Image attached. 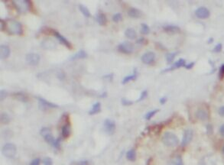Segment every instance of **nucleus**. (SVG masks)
I'll use <instances>...</instances> for the list:
<instances>
[{"mask_svg":"<svg viewBox=\"0 0 224 165\" xmlns=\"http://www.w3.org/2000/svg\"><path fill=\"white\" fill-rule=\"evenodd\" d=\"M141 60H142V63H145V64H151L152 63H154L155 60V54L152 52V51H149V52L145 53L142 56Z\"/></svg>","mask_w":224,"mask_h":165,"instance_id":"obj_11","label":"nucleus"},{"mask_svg":"<svg viewBox=\"0 0 224 165\" xmlns=\"http://www.w3.org/2000/svg\"><path fill=\"white\" fill-rule=\"evenodd\" d=\"M118 51L123 54H131L134 51L133 44L129 41H124L118 46Z\"/></svg>","mask_w":224,"mask_h":165,"instance_id":"obj_6","label":"nucleus"},{"mask_svg":"<svg viewBox=\"0 0 224 165\" xmlns=\"http://www.w3.org/2000/svg\"><path fill=\"white\" fill-rule=\"evenodd\" d=\"M125 36L130 40H134L137 37V33L133 28H128L125 30Z\"/></svg>","mask_w":224,"mask_h":165,"instance_id":"obj_23","label":"nucleus"},{"mask_svg":"<svg viewBox=\"0 0 224 165\" xmlns=\"http://www.w3.org/2000/svg\"><path fill=\"white\" fill-rule=\"evenodd\" d=\"M40 134H41V136H42L43 138H44L45 136H47V135H50V134H51V128H48V127H44V128H42L41 129Z\"/></svg>","mask_w":224,"mask_h":165,"instance_id":"obj_32","label":"nucleus"},{"mask_svg":"<svg viewBox=\"0 0 224 165\" xmlns=\"http://www.w3.org/2000/svg\"><path fill=\"white\" fill-rule=\"evenodd\" d=\"M61 135H62V136H63V138H68L69 136H70V125H68V124H66V125H64L62 126Z\"/></svg>","mask_w":224,"mask_h":165,"instance_id":"obj_24","label":"nucleus"},{"mask_svg":"<svg viewBox=\"0 0 224 165\" xmlns=\"http://www.w3.org/2000/svg\"><path fill=\"white\" fill-rule=\"evenodd\" d=\"M186 66V62L185 60H184L183 58H180L178 61L174 63L170 68L165 69V70H162V72H169V71H172L174 70H176V69H178L180 68H182V67H185Z\"/></svg>","mask_w":224,"mask_h":165,"instance_id":"obj_12","label":"nucleus"},{"mask_svg":"<svg viewBox=\"0 0 224 165\" xmlns=\"http://www.w3.org/2000/svg\"><path fill=\"white\" fill-rule=\"evenodd\" d=\"M222 151H223V154H224V145H223V148H222Z\"/></svg>","mask_w":224,"mask_h":165,"instance_id":"obj_53","label":"nucleus"},{"mask_svg":"<svg viewBox=\"0 0 224 165\" xmlns=\"http://www.w3.org/2000/svg\"><path fill=\"white\" fill-rule=\"evenodd\" d=\"M52 146L54 148L59 149L60 146H61V138H57L56 140H55L54 143Z\"/></svg>","mask_w":224,"mask_h":165,"instance_id":"obj_38","label":"nucleus"},{"mask_svg":"<svg viewBox=\"0 0 224 165\" xmlns=\"http://www.w3.org/2000/svg\"><path fill=\"white\" fill-rule=\"evenodd\" d=\"M136 77H137V72H136V70H134V73H132V75L126 76V77H124V79H123V80H122V84H126V83H128L129 82L132 81V80H135Z\"/></svg>","mask_w":224,"mask_h":165,"instance_id":"obj_25","label":"nucleus"},{"mask_svg":"<svg viewBox=\"0 0 224 165\" xmlns=\"http://www.w3.org/2000/svg\"><path fill=\"white\" fill-rule=\"evenodd\" d=\"M161 141L165 146L170 148L176 147L179 143L178 137L173 132H165L161 138Z\"/></svg>","mask_w":224,"mask_h":165,"instance_id":"obj_2","label":"nucleus"},{"mask_svg":"<svg viewBox=\"0 0 224 165\" xmlns=\"http://www.w3.org/2000/svg\"><path fill=\"white\" fill-rule=\"evenodd\" d=\"M58 79H59V80H64V79H65V73H64V72L61 71V72H60V73H58Z\"/></svg>","mask_w":224,"mask_h":165,"instance_id":"obj_45","label":"nucleus"},{"mask_svg":"<svg viewBox=\"0 0 224 165\" xmlns=\"http://www.w3.org/2000/svg\"><path fill=\"white\" fill-rule=\"evenodd\" d=\"M122 15L120 13L115 14V15L113 16V21L114 22H116V23H117V22H120V21L122 20Z\"/></svg>","mask_w":224,"mask_h":165,"instance_id":"obj_36","label":"nucleus"},{"mask_svg":"<svg viewBox=\"0 0 224 165\" xmlns=\"http://www.w3.org/2000/svg\"><path fill=\"white\" fill-rule=\"evenodd\" d=\"M193 137H194V132H193L191 128H187V129L184 131L181 141L182 147H185L189 143H191V142L193 139Z\"/></svg>","mask_w":224,"mask_h":165,"instance_id":"obj_8","label":"nucleus"},{"mask_svg":"<svg viewBox=\"0 0 224 165\" xmlns=\"http://www.w3.org/2000/svg\"><path fill=\"white\" fill-rule=\"evenodd\" d=\"M213 38H210V39H209V40H208V41H207V43H208V44H211V43H212V42H213Z\"/></svg>","mask_w":224,"mask_h":165,"instance_id":"obj_52","label":"nucleus"},{"mask_svg":"<svg viewBox=\"0 0 224 165\" xmlns=\"http://www.w3.org/2000/svg\"><path fill=\"white\" fill-rule=\"evenodd\" d=\"M103 127H104V130L108 135H113L115 131V123L113 120L112 119H107L105 120L104 123H103Z\"/></svg>","mask_w":224,"mask_h":165,"instance_id":"obj_9","label":"nucleus"},{"mask_svg":"<svg viewBox=\"0 0 224 165\" xmlns=\"http://www.w3.org/2000/svg\"><path fill=\"white\" fill-rule=\"evenodd\" d=\"M194 64H195V63H194V62H192V63H188V64L186 65L185 68L187 69V70H191V69H192L193 68H194Z\"/></svg>","mask_w":224,"mask_h":165,"instance_id":"obj_48","label":"nucleus"},{"mask_svg":"<svg viewBox=\"0 0 224 165\" xmlns=\"http://www.w3.org/2000/svg\"><path fill=\"white\" fill-rule=\"evenodd\" d=\"M0 25H1V31L4 32L6 29V22H5L3 19L0 20Z\"/></svg>","mask_w":224,"mask_h":165,"instance_id":"obj_42","label":"nucleus"},{"mask_svg":"<svg viewBox=\"0 0 224 165\" xmlns=\"http://www.w3.org/2000/svg\"><path fill=\"white\" fill-rule=\"evenodd\" d=\"M7 95H8V93L5 89H1V91H0V101L4 100L7 97Z\"/></svg>","mask_w":224,"mask_h":165,"instance_id":"obj_37","label":"nucleus"},{"mask_svg":"<svg viewBox=\"0 0 224 165\" xmlns=\"http://www.w3.org/2000/svg\"><path fill=\"white\" fill-rule=\"evenodd\" d=\"M127 160L130 161H135L136 160V152L134 149H131L126 153Z\"/></svg>","mask_w":224,"mask_h":165,"instance_id":"obj_26","label":"nucleus"},{"mask_svg":"<svg viewBox=\"0 0 224 165\" xmlns=\"http://www.w3.org/2000/svg\"><path fill=\"white\" fill-rule=\"evenodd\" d=\"M195 15L198 18L206 19V18H209L210 15H211V12H210L209 9L206 7H199L196 9Z\"/></svg>","mask_w":224,"mask_h":165,"instance_id":"obj_10","label":"nucleus"},{"mask_svg":"<svg viewBox=\"0 0 224 165\" xmlns=\"http://www.w3.org/2000/svg\"><path fill=\"white\" fill-rule=\"evenodd\" d=\"M0 120H1V122L3 124H8L11 121V118L7 113L3 112L2 113L1 116H0Z\"/></svg>","mask_w":224,"mask_h":165,"instance_id":"obj_28","label":"nucleus"},{"mask_svg":"<svg viewBox=\"0 0 224 165\" xmlns=\"http://www.w3.org/2000/svg\"><path fill=\"white\" fill-rule=\"evenodd\" d=\"M53 34H54L55 37L57 38V39L59 41L60 43H61L62 44H64V46H66L67 48H69V49H71L72 48L71 44H70V43L68 41V39L65 38L64 37L62 34H61L59 32H58L57 31H54V32H53Z\"/></svg>","mask_w":224,"mask_h":165,"instance_id":"obj_13","label":"nucleus"},{"mask_svg":"<svg viewBox=\"0 0 224 165\" xmlns=\"http://www.w3.org/2000/svg\"><path fill=\"white\" fill-rule=\"evenodd\" d=\"M78 8H79V9H80V11L81 12V13L84 15V16L87 17V18L90 17V12H89V9L87 7L84 6V5L80 4V5H79Z\"/></svg>","mask_w":224,"mask_h":165,"instance_id":"obj_27","label":"nucleus"},{"mask_svg":"<svg viewBox=\"0 0 224 165\" xmlns=\"http://www.w3.org/2000/svg\"><path fill=\"white\" fill-rule=\"evenodd\" d=\"M220 134L222 137L224 138V124L220 127Z\"/></svg>","mask_w":224,"mask_h":165,"instance_id":"obj_49","label":"nucleus"},{"mask_svg":"<svg viewBox=\"0 0 224 165\" xmlns=\"http://www.w3.org/2000/svg\"><path fill=\"white\" fill-rule=\"evenodd\" d=\"M218 113L220 116L224 117V106H221L218 110Z\"/></svg>","mask_w":224,"mask_h":165,"instance_id":"obj_47","label":"nucleus"},{"mask_svg":"<svg viewBox=\"0 0 224 165\" xmlns=\"http://www.w3.org/2000/svg\"><path fill=\"white\" fill-rule=\"evenodd\" d=\"M13 96L15 99H16L17 100H19L22 102H26L28 100V96L25 95L23 92H15V93L13 94Z\"/></svg>","mask_w":224,"mask_h":165,"instance_id":"obj_20","label":"nucleus"},{"mask_svg":"<svg viewBox=\"0 0 224 165\" xmlns=\"http://www.w3.org/2000/svg\"><path fill=\"white\" fill-rule=\"evenodd\" d=\"M219 78L220 80H223L224 78V64L221 66L220 68V72H219Z\"/></svg>","mask_w":224,"mask_h":165,"instance_id":"obj_39","label":"nucleus"},{"mask_svg":"<svg viewBox=\"0 0 224 165\" xmlns=\"http://www.w3.org/2000/svg\"><path fill=\"white\" fill-rule=\"evenodd\" d=\"M13 5L15 6V8L18 10L19 12L25 13L28 10H31V2L28 0H18V1H13Z\"/></svg>","mask_w":224,"mask_h":165,"instance_id":"obj_4","label":"nucleus"},{"mask_svg":"<svg viewBox=\"0 0 224 165\" xmlns=\"http://www.w3.org/2000/svg\"><path fill=\"white\" fill-rule=\"evenodd\" d=\"M17 152V148L13 143H7L2 148V153L3 156L7 158H15Z\"/></svg>","mask_w":224,"mask_h":165,"instance_id":"obj_3","label":"nucleus"},{"mask_svg":"<svg viewBox=\"0 0 224 165\" xmlns=\"http://www.w3.org/2000/svg\"><path fill=\"white\" fill-rule=\"evenodd\" d=\"M25 60L26 62L29 65L32 66H36L39 63L41 60V57L38 54H35V53H29L25 57Z\"/></svg>","mask_w":224,"mask_h":165,"instance_id":"obj_7","label":"nucleus"},{"mask_svg":"<svg viewBox=\"0 0 224 165\" xmlns=\"http://www.w3.org/2000/svg\"><path fill=\"white\" fill-rule=\"evenodd\" d=\"M222 48H223L222 47V44H217L216 46H215V48H213V51L215 53L220 52V51H222Z\"/></svg>","mask_w":224,"mask_h":165,"instance_id":"obj_40","label":"nucleus"},{"mask_svg":"<svg viewBox=\"0 0 224 165\" xmlns=\"http://www.w3.org/2000/svg\"><path fill=\"white\" fill-rule=\"evenodd\" d=\"M41 46L44 49H53L56 47V43L51 39H47V40H44L41 42Z\"/></svg>","mask_w":224,"mask_h":165,"instance_id":"obj_15","label":"nucleus"},{"mask_svg":"<svg viewBox=\"0 0 224 165\" xmlns=\"http://www.w3.org/2000/svg\"><path fill=\"white\" fill-rule=\"evenodd\" d=\"M11 50L7 45H1L0 46V58L2 60H4L8 58L10 56Z\"/></svg>","mask_w":224,"mask_h":165,"instance_id":"obj_14","label":"nucleus"},{"mask_svg":"<svg viewBox=\"0 0 224 165\" xmlns=\"http://www.w3.org/2000/svg\"><path fill=\"white\" fill-rule=\"evenodd\" d=\"M178 53L177 52H174V53H168L166 54V61L168 63H171L173 62L174 59L175 58V57L177 56Z\"/></svg>","mask_w":224,"mask_h":165,"instance_id":"obj_29","label":"nucleus"},{"mask_svg":"<svg viewBox=\"0 0 224 165\" xmlns=\"http://www.w3.org/2000/svg\"><path fill=\"white\" fill-rule=\"evenodd\" d=\"M38 107L39 109L42 111H47V110L50 109H55V108H58V105L54 104L51 102H48L46 99H43L41 97L38 98Z\"/></svg>","mask_w":224,"mask_h":165,"instance_id":"obj_5","label":"nucleus"},{"mask_svg":"<svg viewBox=\"0 0 224 165\" xmlns=\"http://www.w3.org/2000/svg\"><path fill=\"white\" fill-rule=\"evenodd\" d=\"M159 101H160V103H161V105H164V104H165V102H166V101H167V98L165 97V96H164V97L161 98V99H160V100H159Z\"/></svg>","mask_w":224,"mask_h":165,"instance_id":"obj_50","label":"nucleus"},{"mask_svg":"<svg viewBox=\"0 0 224 165\" xmlns=\"http://www.w3.org/2000/svg\"><path fill=\"white\" fill-rule=\"evenodd\" d=\"M43 165H53V161L51 158H44L42 161Z\"/></svg>","mask_w":224,"mask_h":165,"instance_id":"obj_34","label":"nucleus"},{"mask_svg":"<svg viewBox=\"0 0 224 165\" xmlns=\"http://www.w3.org/2000/svg\"><path fill=\"white\" fill-rule=\"evenodd\" d=\"M100 111H101V104L100 102H97L93 105L92 108H91L90 110L89 111V114L90 115V116H93V115L97 114V113H99Z\"/></svg>","mask_w":224,"mask_h":165,"instance_id":"obj_21","label":"nucleus"},{"mask_svg":"<svg viewBox=\"0 0 224 165\" xmlns=\"http://www.w3.org/2000/svg\"><path fill=\"white\" fill-rule=\"evenodd\" d=\"M140 32L142 34H149L150 32V28L149 25H146V24H142V25H141Z\"/></svg>","mask_w":224,"mask_h":165,"instance_id":"obj_33","label":"nucleus"},{"mask_svg":"<svg viewBox=\"0 0 224 165\" xmlns=\"http://www.w3.org/2000/svg\"><path fill=\"white\" fill-rule=\"evenodd\" d=\"M164 31L168 34H176L177 32H180V28L175 26V25H166L163 27Z\"/></svg>","mask_w":224,"mask_h":165,"instance_id":"obj_18","label":"nucleus"},{"mask_svg":"<svg viewBox=\"0 0 224 165\" xmlns=\"http://www.w3.org/2000/svg\"><path fill=\"white\" fill-rule=\"evenodd\" d=\"M136 43L139 44H144L147 43V41H146L144 38H139L137 41H136Z\"/></svg>","mask_w":224,"mask_h":165,"instance_id":"obj_44","label":"nucleus"},{"mask_svg":"<svg viewBox=\"0 0 224 165\" xmlns=\"http://www.w3.org/2000/svg\"><path fill=\"white\" fill-rule=\"evenodd\" d=\"M87 57V54L85 51L84 50H81V51H78V52L76 53L75 54L72 55L70 58V61H75V60L78 59H84Z\"/></svg>","mask_w":224,"mask_h":165,"instance_id":"obj_17","label":"nucleus"},{"mask_svg":"<svg viewBox=\"0 0 224 165\" xmlns=\"http://www.w3.org/2000/svg\"><path fill=\"white\" fill-rule=\"evenodd\" d=\"M96 22L101 26H103V25H106V22H107V19H106V16L105 14L103 13H99L97 15H96Z\"/></svg>","mask_w":224,"mask_h":165,"instance_id":"obj_22","label":"nucleus"},{"mask_svg":"<svg viewBox=\"0 0 224 165\" xmlns=\"http://www.w3.org/2000/svg\"><path fill=\"white\" fill-rule=\"evenodd\" d=\"M128 15L129 16H130L131 18H138L141 16L142 15V12L139 9L136 8H130L128 11Z\"/></svg>","mask_w":224,"mask_h":165,"instance_id":"obj_19","label":"nucleus"},{"mask_svg":"<svg viewBox=\"0 0 224 165\" xmlns=\"http://www.w3.org/2000/svg\"><path fill=\"white\" fill-rule=\"evenodd\" d=\"M121 102L123 106H130V105L133 104V102H132V101L128 100V99H122Z\"/></svg>","mask_w":224,"mask_h":165,"instance_id":"obj_41","label":"nucleus"},{"mask_svg":"<svg viewBox=\"0 0 224 165\" xmlns=\"http://www.w3.org/2000/svg\"><path fill=\"white\" fill-rule=\"evenodd\" d=\"M196 117L201 121H206L208 118V113L206 110L204 109H198L197 112H196Z\"/></svg>","mask_w":224,"mask_h":165,"instance_id":"obj_16","label":"nucleus"},{"mask_svg":"<svg viewBox=\"0 0 224 165\" xmlns=\"http://www.w3.org/2000/svg\"><path fill=\"white\" fill-rule=\"evenodd\" d=\"M168 165H184L183 160L181 156H177L171 162H170Z\"/></svg>","mask_w":224,"mask_h":165,"instance_id":"obj_30","label":"nucleus"},{"mask_svg":"<svg viewBox=\"0 0 224 165\" xmlns=\"http://www.w3.org/2000/svg\"><path fill=\"white\" fill-rule=\"evenodd\" d=\"M158 112H159V109L151 110V111H150V112H149L146 113L145 116V118L146 120H150L153 116H155Z\"/></svg>","mask_w":224,"mask_h":165,"instance_id":"obj_31","label":"nucleus"},{"mask_svg":"<svg viewBox=\"0 0 224 165\" xmlns=\"http://www.w3.org/2000/svg\"><path fill=\"white\" fill-rule=\"evenodd\" d=\"M41 164V160L39 158H35L34 159L32 162L30 163L29 165H40Z\"/></svg>","mask_w":224,"mask_h":165,"instance_id":"obj_43","label":"nucleus"},{"mask_svg":"<svg viewBox=\"0 0 224 165\" xmlns=\"http://www.w3.org/2000/svg\"><path fill=\"white\" fill-rule=\"evenodd\" d=\"M103 78L106 79V80H108L109 81H110V80H113V73H110V74H108V75H106L103 77Z\"/></svg>","mask_w":224,"mask_h":165,"instance_id":"obj_46","label":"nucleus"},{"mask_svg":"<svg viewBox=\"0 0 224 165\" xmlns=\"http://www.w3.org/2000/svg\"><path fill=\"white\" fill-rule=\"evenodd\" d=\"M147 96H148V91L147 90H144L142 92V93H141L140 96H139V98L138 99L137 102H140V101L144 100V99H145L146 98H147Z\"/></svg>","mask_w":224,"mask_h":165,"instance_id":"obj_35","label":"nucleus"},{"mask_svg":"<svg viewBox=\"0 0 224 165\" xmlns=\"http://www.w3.org/2000/svg\"><path fill=\"white\" fill-rule=\"evenodd\" d=\"M77 165H89V162L87 161H81L77 164Z\"/></svg>","mask_w":224,"mask_h":165,"instance_id":"obj_51","label":"nucleus"},{"mask_svg":"<svg viewBox=\"0 0 224 165\" xmlns=\"http://www.w3.org/2000/svg\"><path fill=\"white\" fill-rule=\"evenodd\" d=\"M8 34L15 35H22L23 34V28L20 22L13 19L6 21V29Z\"/></svg>","mask_w":224,"mask_h":165,"instance_id":"obj_1","label":"nucleus"}]
</instances>
